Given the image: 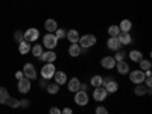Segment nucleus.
<instances>
[{"label":"nucleus","mask_w":152,"mask_h":114,"mask_svg":"<svg viewBox=\"0 0 152 114\" xmlns=\"http://www.w3.org/2000/svg\"><path fill=\"white\" fill-rule=\"evenodd\" d=\"M5 105H8V107H11V108H18V107H20V100L8 96L6 100H5Z\"/></svg>","instance_id":"393cba45"},{"label":"nucleus","mask_w":152,"mask_h":114,"mask_svg":"<svg viewBox=\"0 0 152 114\" xmlns=\"http://www.w3.org/2000/svg\"><path fill=\"white\" fill-rule=\"evenodd\" d=\"M81 53H82V47H81L78 43H73V44L69 46V55H70V56L76 58V56H79Z\"/></svg>","instance_id":"a211bd4d"},{"label":"nucleus","mask_w":152,"mask_h":114,"mask_svg":"<svg viewBox=\"0 0 152 114\" xmlns=\"http://www.w3.org/2000/svg\"><path fill=\"white\" fill-rule=\"evenodd\" d=\"M119 29H120V32H131V29H132V21L128 20V18L122 20L120 24H119Z\"/></svg>","instance_id":"412c9836"},{"label":"nucleus","mask_w":152,"mask_h":114,"mask_svg":"<svg viewBox=\"0 0 152 114\" xmlns=\"http://www.w3.org/2000/svg\"><path fill=\"white\" fill-rule=\"evenodd\" d=\"M46 90H47L49 94H58V93H59V85H58L56 82H52V84H49V85L46 87Z\"/></svg>","instance_id":"a878e982"},{"label":"nucleus","mask_w":152,"mask_h":114,"mask_svg":"<svg viewBox=\"0 0 152 114\" xmlns=\"http://www.w3.org/2000/svg\"><path fill=\"white\" fill-rule=\"evenodd\" d=\"M129 79L135 85L137 84H143V81H145V72L143 70H132V72H129Z\"/></svg>","instance_id":"0eeeda50"},{"label":"nucleus","mask_w":152,"mask_h":114,"mask_svg":"<svg viewBox=\"0 0 152 114\" xmlns=\"http://www.w3.org/2000/svg\"><path fill=\"white\" fill-rule=\"evenodd\" d=\"M100 66H102L104 69H107V70H111V69H114L116 67V59H114L113 56H104L102 59H100Z\"/></svg>","instance_id":"ddd939ff"},{"label":"nucleus","mask_w":152,"mask_h":114,"mask_svg":"<svg viewBox=\"0 0 152 114\" xmlns=\"http://www.w3.org/2000/svg\"><path fill=\"white\" fill-rule=\"evenodd\" d=\"M107 46H108L110 50H116V52H117L122 44H120V41H119V38H117V37H110V38H108V41H107Z\"/></svg>","instance_id":"dca6fc26"},{"label":"nucleus","mask_w":152,"mask_h":114,"mask_svg":"<svg viewBox=\"0 0 152 114\" xmlns=\"http://www.w3.org/2000/svg\"><path fill=\"white\" fill-rule=\"evenodd\" d=\"M14 38H15V40L20 43V41H23V32L21 31H17L15 32V35H14Z\"/></svg>","instance_id":"f704fd0d"},{"label":"nucleus","mask_w":152,"mask_h":114,"mask_svg":"<svg viewBox=\"0 0 152 114\" xmlns=\"http://www.w3.org/2000/svg\"><path fill=\"white\" fill-rule=\"evenodd\" d=\"M102 81H104V78L100 75H94L93 78L90 79V84L93 85V88H96V87H100L102 85Z\"/></svg>","instance_id":"bb28decb"},{"label":"nucleus","mask_w":152,"mask_h":114,"mask_svg":"<svg viewBox=\"0 0 152 114\" xmlns=\"http://www.w3.org/2000/svg\"><path fill=\"white\" fill-rule=\"evenodd\" d=\"M107 96H108V93H107V90H105L102 85L96 87L94 90H93V99L96 100V102H102V100L107 99Z\"/></svg>","instance_id":"1a4fd4ad"},{"label":"nucleus","mask_w":152,"mask_h":114,"mask_svg":"<svg viewBox=\"0 0 152 114\" xmlns=\"http://www.w3.org/2000/svg\"><path fill=\"white\" fill-rule=\"evenodd\" d=\"M9 96V93H8V90L5 87H0V104H5V100H6V97Z\"/></svg>","instance_id":"7c9ffc66"},{"label":"nucleus","mask_w":152,"mask_h":114,"mask_svg":"<svg viewBox=\"0 0 152 114\" xmlns=\"http://www.w3.org/2000/svg\"><path fill=\"white\" fill-rule=\"evenodd\" d=\"M44 29L47 31V32H55L56 29H58V23L53 20V18H47L46 21H44Z\"/></svg>","instance_id":"aec40b11"},{"label":"nucleus","mask_w":152,"mask_h":114,"mask_svg":"<svg viewBox=\"0 0 152 114\" xmlns=\"http://www.w3.org/2000/svg\"><path fill=\"white\" fill-rule=\"evenodd\" d=\"M67 88H69V91L76 93L78 90H81V81L76 76H73V78H70V81H67Z\"/></svg>","instance_id":"f8f14e48"},{"label":"nucleus","mask_w":152,"mask_h":114,"mask_svg":"<svg viewBox=\"0 0 152 114\" xmlns=\"http://www.w3.org/2000/svg\"><path fill=\"white\" fill-rule=\"evenodd\" d=\"M17 88L21 94H26L29 90H31V79L28 78H21L18 82H17Z\"/></svg>","instance_id":"9d476101"},{"label":"nucleus","mask_w":152,"mask_h":114,"mask_svg":"<svg viewBox=\"0 0 152 114\" xmlns=\"http://www.w3.org/2000/svg\"><path fill=\"white\" fill-rule=\"evenodd\" d=\"M138 64H140V70H143V72L151 70V67H152V62H151L149 59H142Z\"/></svg>","instance_id":"c85d7f7f"},{"label":"nucleus","mask_w":152,"mask_h":114,"mask_svg":"<svg viewBox=\"0 0 152 114\" xmlns=\"http://www.w3.org/2000/svg\"><path fill=\"white\" fill-rule=\"evenodd\" d=\"M129 58L134 62H140L143 59V53L140 52V50H131V52H129Z\"/></svg>","instance_id":"b1692460"},{"label":"nucleus","mask_w":152,"mask_h":114,"mask_svg":"<svg viewBox=\"0 0 152 114\" xmlns=\"http://www.w3.org/2000/svg\"><path fill=\"white\" fill-rule=\"evenodd\" d=\"M102 87L107 90V93H116L119 90V84L114 81L113 78H110V76L102 81Z\"/></svg>","instance_id":"7ed1b4c3"},{"label":"nucleus","mask_w":152,"mask_h":114,"mask_svg":"<svg viewBox=\"0 0 152 114\" xmlns=\"http://www.w3.org/2000/svg\"><path fill=\"white\" fill-rule=\"evenodd\" d=\"M79 46L81 47H84V49H90V47H93L96 43H97V38L93 35V34H85V35H82L81 38H79Z\"/></svg>","instance_id":"f257e3e1"},{"label":"nucleus","mask_w":152,"mask_h":114,"mask_svg":"<svg viewBox=\"0 0 152 114\" xmlns=\"http://www.w3.org/2000/svg\"><path fill=\"white\" fill-rule=\"evenodd\" d=\"M53 79H55V82L61 87V85H64V84H67V75L64 73V72H59V70H56L55 72V75H53Z\"/></svg>","instance_id":"4468645a"},{"label":"nucleus","mask_w":152,"mask_h":114,"mask_svg":"<svg viewBox=\"0 0 152 114\" xmlns=\"http://www.w3.org/2000/svg\"><path fill=\"white\" fill-rule=\"evenodd\" d=\"M20 107L28 108V107H29V100H26V99H24V100H20Z\"/></svg>","instance_id":"4c0bfd02"},{"label":"nucleus","mask_w":152,"mask_h":114,"mask_svg":"<svg viewBox=\"0 0 152 114\" xmlns=\"http://www.w3.org/2000/svg\"><path fill=\"white\" fill-rule=\"evenodd\" d=\"M23 75H24V78H28V79H35L37 78V69L34 64H31V62H28V64H24L23 67Z\"/></svg>","instance_id":"6e6552de"},{"label":"nucleus","mask_w":152,"mask_h":114,"mask_svg":"<svg viewBox=\"0 0 152 114\" xmlns=\"http://www.w3.org/2000/svg\"><path fill=\"white\" fill-rule=\"evenodd\" d=\"M43 46H46V49H49V50H53L58 46L56 37L53 34H46L44 38H43Z\"/></svg>","instance_id":"20e7f679"},{"label":"nucleus","mask_w":152,"mask_h":114,"mask_svg":"<svg viewBox=\"0 0 152 114\" xmlns=\"http://www.w3.org/2000/svg\"><path fill=\"white\" fill-rule=\"evenodd\" d=\"M15 78H17V81H20L21 78H24V75H23V72H17V73H15Z\"/></svg>","instance_id":"58836bf2"},{"label":"nucleus","mask_w":152,"mask_h":114,"mask_svg":"<svg viewBox=\"0 0 152 114\" xmlns=\"http://www.w3.org/2000/svg\"><path fill=\"white\" fill-rule=\"evenodd\" d=\"M66 38L70 41V44H73V43H78L79 41L81 35H79V32L76 31V29H70V31L66 32Z\"/></svg>","instance_id":"2eb2a0df"},{"label":"nucleus","mask_w":152,"mask_h":114,"mask_svg":"<svg viewBox=\"0 0 152 114\" xmlns=\"http://www.w3.org/2000/svg\"><path fill=\"white\" fill-rule=\"evenodd\" d=\"M108 34H110V37H117L120 34V29H119L117 24H111L108 28Z\"/></svg>","instance_id":"c756f323"},{"label":"nucleus","mask_w":152,"mask_h":114,"mask_svg":"<svg viewBox=\"0 0 152 114\" xmlns=\"http://www.w3.org/2000/svg\"><path fill=\"white\" fill-rule=\"evenodd\" d=\"M31 47H32L31 43H28V41H24V40H23V41L18 43V52H20L21 55H26V53L31 52Z\"/></svg>","instance_id":"4be33fe9"},{"label":"nucleus","mask_w":152,"mask_h":114,"mask_svg":"<svg viewBox=\"0 0 152 114\" xmlns=\"http://www.w3.org/2000/svg\"><path fill=\"white\" fill-rule=\"evenodd\" d=\"M55 72H56L55 64H52V62H46V64L43 66V69H41V76H43V79H50V78H53Z\"/></svg>","instance_id":"f03ea898"},{"label":"nucleus","mask_w":152,"mask_h":114,"mask_svg":"<svg viewBox=\"0 0 152 114\" xmlns=\"http://www.w3.org/2000/svg\"><path fill=\"white\" fill-rule=\"evenodd\" d=\"M148 90H149V88H146L145 84H137L135 88H134V93L137 96H145V94H148Z\"/></svg>","instance_id":"5701e85b"},{"label":"nucleus","mask_w":152,"mask_h":114,"mask_svg":"<svg viewBox=\"0 0 152 114\" xmlns=\"http://www.w3.org/2000/svg\"><path fill=\"white\" fill-rule=\"evenodd\" d=\"M49 114H61V110L58 107H52L49 110Z\"/></svg>","instance_id":"c9c22d12"},{"label":"nucleus","mask_w":152,"mask_h":114,"mask_svg":"<svg viewBox=\"0 0 152 114\" xmlns=\"http://www.w3.org/2000/svg\"><path fill=\"white\" fill-rule=\"evenodd\" d=\"M61 114H73V110L69 108V107H66V108H62V110H61Z\"/></svg>","instance_id":"e433bc0d"},{"label":"nucleus","mask_w":152,"mask_h":114,"mask_svg":"<svg viewBox=\"0 0 152 114\" xmlns=\"http://www.w3.org/2000/svg\"><path fill=\"white\" fill-rule=\"evenodd\" d=\"M88 100H90V97H88V93L84 91V90H78L75 94V102L78 104L79 107H85L88 104Z\"/></svg>","instance_id":"423d86ee"},{"label":"nucleus","mask_w":152,"mask_h":114,"mask_svg":"<svg viewBox=\"0 0 152 114\" xmlns=\"http://www.w3.org/2000/svg\"><path fill=\"white\" fill-rule=\"evenodd\" d=\"M116 69L120 75H128L129 73V64L126 61H117L116 62Z\"/></svg>","instance_id":"6ab92c4d"},{"label":"nucleus","mask_w":152,"mask_h":114,"mask_svg":"<svg viewBox=\"0 0 152 114\" xmlns=\"http://www.w3.org/2000/svg\"><path fill=\"white\" fill-rule=\"evenodd\" d=\"M53 35L56 37V40H61V38H66V31H64V29H61V28H58V29L55 31Z\"/></svg>","instance_id":"2f4dec72"},{"label":"nucleus","mask_w":152,"mask_h":114,"mask_svg":"<svg viewBox=\"0 0 152 114\" xmlns=\"http://www.w3.org/2000/svg\"><path fill=\"white\" fill-rule=\"evenodd\" d=\"M117 38H119V41H120L122 46H128V44H131V41H132V37H131L129 32H120V34L117 35Z\"/></svg>","instance_id":"f3484780"},{"label":"nucleus","mask_w":152,"mask_h":114,"mask_svg":"<svg viewBox=\"0 0 152 114\" xmlns=\"http://www.w3.org/2000/svg\"><path fill=\"white\" fill-rule=\"evenodd\" d=\"M94 114H110V113H108L107 107H104V105H99V107L94 110Z\"/></svg>","instance_id":"473e14b6"},{"label":"nucleus","mask_w":152,"mask_h":114,"mask_svg":"<svg viewBox=\"0 0 152 114\" xmlns=\"http://www.w3.org/2000/svg\"><path fill=\"white\" fill-rule=\"evenodd\" d=\"M40 59H41L43 62H52V64H53V62L58 59V55L53 52V50H46V52L41 53Z\"/></svg>","instance_id":"9b49d317"},{"label":"nucleus","mask_w":152,"mask_h":114,"mask_svg":"<svg viewBox=\"0 0 152 114\" xmlns=\"http://www.w3.org/2000/svg\"><path fill=\"white\" fill-rule=\"evenodd\" d=\"M113 58H114V59H116V62H117V61H123V58H125V53L122 52V50H117V53H116V55H114Z\"/></svg>","instance_id":"72a5a7b5"},{"label":"nucleus","mask_w":152,"mask_h":114,"mask_svg":"<svg viewBox=\"0 0 152 114\" xmlns=\"http://www.w3.org/2000/svg\"><path fill=\"white\" fill-rule=\"evenodd\" d=\"M31 52L34 53V56L40 58L41 53H43V46H41V44H34V46L31 47Z\"/></svg>","instance_id":"cd10ccee"},{"label":"nucleus","mask_w":152,"mask_h":114,"mask_svg":"<svg viewBox=\"0 0 152 114\" xmlns=\"http://www.w3.org/2000/svg\"><path fill=\"white\" fill-rule=\"evenodd\" d=\"M38 37H40V32H38L37 28H29L26 32H23V40L28 41V43H34L38 40Z\"/></svg>","instance_id":"39448f33"}]
</instances>
